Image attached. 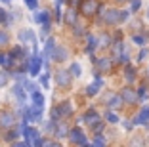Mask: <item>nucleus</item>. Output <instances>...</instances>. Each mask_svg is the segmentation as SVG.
<instances>
[{
  "label": "nucleus",
  "instance_id": "1",
  "mask_svg": "<svg viewBox=\"0 0 149 147\" xmlns=\"http://www.w3.org/2000/svg\"><path fill=\"white\" fill-rule=\"evenodd\" d=\"M100 10V2L97 0H80V13L84 17H92Z\"/></svg>",
  "mask_w": 149,
  "mask_h": 147
},
{
  "label": "nucleus",
  "instance_id": "2",
  "mask_svg": "<svg viewBox=\"0 0 149 147\" xmlns=\"http://www.w3.org/2000/svg\"><path fill=\"white\" fill-rule=\"evenodd\" d=\"M69 139L74 143V145H79V147H90L86 141V136H84V132L79 128V126H74V128L69 130Z\"/></svg>",
  "mask_w": 149,
  "mask_h": 147
},
{
  "label": "nucleus",
  "instance_id": "3",
  "mask_svg": "<svg viewBox=\"0 0 149 147\" xmlns=\"http://www.w3.org/2000/svg\"><path fill=\"white\" fill-rule=\"evenodd\" d=\"M15 126V115L12 111H0V128L10 130Z\"/></svg>",
  "mask_w": 149,
  "mask_h": 147
},
{
  "label": "nucleus",
  "instance_id": "4",
  "mask_svg": "<svg viewBox=\"0 0 149 147\" xmlns=\"http://www.w3.org/2000/svg\"><path fill=\"white\" fill-rule=\"evenodd\" d=\"M56 80H57V86L61 88H69L71 86V73L65 69H59L56 73Z\"/></svg>",
  "mask_w": 149,
  "mask_h": 147
},
{
  "label": "nucleus",
  "instance_id": "5",
  "mask_svg": "<svg viewBox=\"0 0 149 147\" xmlns=\"http://www.w3.org/2000/svg\"><path fill=\"white\" fill-rule=\"evenodd\" d=\"M118 95H120V100H123V101H126V103H136V100H138L136 90H134V88H130V86L123 88Z\"/></svg>",
  "mask_w": 149,
  "mask_h": 147
},
{
  "label": "nucleus",
  "instance_id": "6",
  "mask_svg": "<svg viewBox=\"0 0 149 147\" xmlns=\"http://www.w3.org/2000/svg\"><path fill=\"white\" fill-rule=\"evenodd\" d=\"M17 36H19V40L25 42V44H33V46L36 44V36H35V33H33L31 29H21Z\"/></svg>",
  "mask_w": 149,
  "mask_h": 147
},
{
  "label": "nucleus",
  "instance_id": "7",
  "mask_svg": "<svg viewBox=\"0 0 149 147\" xmlns=\"http://www.w3.org/2000/svg\"><path fill=\"white\" fill-rule=\"evenodd\" d=\"M40 65H42V59H40V57L36 56V52H35L33 57H31V61H29V73H31L33 77L40 73Z\"/></svg>",
  "mask_w": 149,
  "mask_h": 147
},
{
  "label": "nucleus",
  "instance_id": "8",
  "mask_svg": "<svg viewBox=\"0 0 149 147\" xmlns=\"http://www.w3.org/2000/svg\"><path fill=\"white\" fill-rule=\"evenodd\" d=\"M103 21L107 23V25H115V23H118V10H105L103 12Z\"/></svg>",
  "mask_w": 149,
  "mask_h": 147
},
{
  "label": "nucleus",
  "instance_id": "9",
  "mask_svg": "<svg viewBox=\"0 0 149 147\" xmlns=\"http://www.w3.org/2000/svg\"><path fill=\"white\" fill-rule=\"evenodd\" d=\"M52 57H54V61H57V63H63V61L69 57V54H67V50L63 46H56V48H54Z\"/></svg>",
  "mask_w": 149,
  "mask_h": 147
},
{
  "label": "nucleus",
  "instance_id": "10",
  "mask_svg": "<svg viewBox=\"0 0 149 147\" xmlns=\"http://www.w3.org/2000/svg\"><path fill=\"white\" fill-rule=\"evenodd\" d=\"M84 122H86L88 126H96V124H100V122H101V118H100V115H97L94 109H90V111L84 115Z\"/></svg>",
  "mask_w": 149,
  "mask_h": 147
},
{
  "label": "nucleus",
  "instance_id": "11",
  "mask_svg": "<svg viewBox=\"0 0 149 147\" xmlns=\"http://www.w3.org/2000/svg\"><path fill=\"white\" fill-rule=\"evenodd\" d=\"M147 122H149V107H143L138 113V117L134 118V124H147Z\"/></svg>",
  "mask_w": 149,
  "mask_h": 147
},
{
  "label": "nucleus",
  "instance_id": "12",
  "mask_svg": "<svg viewBox=\"0 0 149 147\" xmlns=\"http://www.w3.org/2000/svg\"><path fill=\"white\" fill-rule=\"evenodd\" d=\"M111 65H113V61H111L109 57H101V59H97V71H101V73H109Z\"/></svg>",
  "mask_w": 149,
  "mask_h": 147
},
{
  "label": "nucleus",
  "instance_id": "13",
  "mask_svg": "<svg viewBox=\"0 0 149 147\" xmlns=\"http://www.w3.org/2000/svg\"><path fill=\"white\" fill-rule=\"evenodd\" d=\"M101 86H103V80H101V78H96V80H94V82L86 88V94H88V95H96L97 92H100Z\"/></svg>",
  "mask_w": 149,
  "mask_h": 147
},
{
  "label": "nucleus",
  "instance_id": "14",
  "mask_svg": "<svg viewBox=\"0 0 149 147\" xmlns=\"http://www.w3.org/2000/svg\"><path fill=\"white\" fill-rule=\"evenodd\" d=\"M31 100H33V105H35V107H38L40 111H44V95L40 94V92H33Z\"/></svg>",
  "mask_w": 149,
  "mask_h": 147
},
{
  "label": "nucleus",
  "instance_id": "15",
  "mask_svg": "<svg viewBox=\"0 0 149 147\" xmlns=\"http://www.w3.org/2000/svg\"><path fill=\"white\" fill-rule=\"evenodd\" d=\"M23 136H25V139H27L29 143H33V141H35V138L38 136V132H36L33 126H27V124H25V128H23Z\"/></svg>",
  "mask_w": 149,
  "mask_h": 147
},
{
  "label": "nucleus",
  "instance_id": "16",
  "mask_svg": "<svg viewBox=\"0 0 149 147\" xmlns=\"http://www.w3.org/2000/svg\"><path fill=\"white\" fill-rule=\"evenodd\" d=\"M57 111L61 117H71V113H73V107H71V101H63L61 105H56Z\"/></svg>",
  "mask_w": 149,
  "mask_h": 147
},
{
  "label": "nucleus",
  "instance_id": "17",
  "mask_svg": "<svg viewBox=\"0 0 149 147\" xmlns=\"http://www.w3.org/2000/svg\"><path fill=\"white\" fill-rule=\"evenodd\" d=\"M12 95L13 98H15V100L17 101H25V90H23L21 86H19V84H15V86H13V90H12Z\"/></svg>",
  "mask_w": 149,
  "mask_h": 147
},
{
  "label": "nucleus",
  "instance_id": "18",
  "mask_svg": "<svg viewBox=\"0 0 149 147\" xmlns=\"http://www.w3.org/2000/svg\"><path fill=\"white\" fill-rule=\"evenodd\" d=\"M124 77H126L128 82H134L136 80V69L132 65H124Z\"/></svg>",
  "mask_w": 149,
  "mask_h": 147
},
{
  "label": "nucleus",
  "instance_id": "19",
  "mask_svg": "<svg viewBox=\"0 0 149 147\" xmlns=\"http://www.w3.org/2000/svg\"><path fill=\"white\" fill-rule=\"evenodd\" d=\"M35 21L44 25V23H50V13L48 12H36L35 13Z\"/></svg>",
  "mask_w": 149,
  "mask_h": 147
},
{
  "label": "nucleus",
  "instance_id": "20",
  "mask_svg": "<svg viewBox=\"0 0 149 147\" xmlns=\"http://www.w3.org/2000/svg\"><path fill=\"white\" fill-rule=\"evenodd\" d=\"M54 48H56V42H54V38H48L46 40V44H44V57H50L54 54Z\"/></svg>",
  "mask_w": 149,
  "mask_h": 147
},
{
  "label": "nucleus",
  "instance_id": "21",
  "mask_svg": "<svg viewBox=\"0 0 149 147\" xmlns=\"http://www.w3.org/2000/svg\"><path fill=\"white\" fill-rule=\"evenodd\" d=\"M65 21L69 23V25H77V12H74V8H69V10H67Z\"/></svg>",
  "mask_w": 149,
  "mask_h": 147
},
{
  "label": "nucleus",
  "instance_id": "22",
  "mask_svg": "<svg viewBox=\"0 0 149 147\" xmlns=\"http://www.w3.org/2000/svg\"><path fill=\"white\" fill-rule=\"evenodd\" d=\"M54 132H56V136L57 138H65V136H69V130L65 128V124H57V128H54Z\"/></svg>",
  "mask_w": 149,
  "mask_h": 147
},
{
  "label": "nucleus",
  "instance_id": "23",
  "mask_svg": "<svg viewBox=\"0 0 149 147\" xmlns=\"http://www.w3.org/2000/svg\"><path fill=\"white\" fill-rule=\"evenodd\" d=\"M96 50V36L94 35H88V46H86V52H88V56Z\"/></svg>",
  "mask_w": 149,
  "mask_h": 147
},
{
  "label": "nucleus",
  "instance_id": "24",
  "mask_svg": "<svg viewBox=\"0 0 149 147\" xmlns=\"http://www.w3.org/2000/svg\"><path fill=\"white\" fill-rule=\"evenodd\" d=\"M128 147H143V138L141 136H136V138L130 139V145Z\"/></svg>",
  "mask_w": 149,
  "mask_h": 147
},
{
  "label": "nucleus",
  "instance_id": "25",
  "mask_svg": "<svg viewBox=\"0 0 149 147\" xmlns=\"http://www.w3.org/2000/svg\"><path fill=\"white\" fill-rule=\"evenodd\" d=\"M132 42L134 44H145L147 42V35H134L132 36Z\"/></svg>",
  "mask_w": 149,
  "mask_h": 147
},
{
  "label": "nucleus",
  "instance_id": "26",
  "mask_svg": "<svg viewBox=\"0 0 149 147\" xmlns=\"http://www.w3.org/2000/svg\"><path fill=\"white\" fill-rule=\"evenodd\" d=\"M69 73H71V77H80V65L79 63H73L69 67Z\"/></svg>",
  "mask_w": 149,
  "mask_h": 147
},
{
  "label": "nucleus",
  "instance_id": "27",
  "mask_svg": "<svg viewBox=\"0 0 149 147\" xmlns=\"http://www.w3.org/2000/svg\"><path fill=\"white\" fill-rule=\"evenodd\" d=\"M0 65H4V67H12V57L6 56V54H0Z\"/></svg>",
  "mask_w": 149,
  "mask_h": 147
},
{
  "label": "nucleus",
  "instance_id": "28",
  "mask_svg": "<svg viewBox=\"0 0 149 147\" xmlns=\"http://www.w3.org/2000/svg\"><path fill=\"white\" fill-rule=\"evenodd\" d=\"M8 80H10V75L6 71H0V88H4L8 84Z\"/></svg>",
  "mask_w": 149,
  "mask_h": 147
},
{
  "label": "nucleus",
  "instance_id": "29",
  "mask_svg": "<svg viewBox=\"0 0 149 147\" xmlns=\"http://www.w3.org/2000/svg\"><path fill=\"white\" fill-rule=\"evenodd\" d=\"M105 118H107V122H111V124H117L118 122V117L115 115V113H111V111L105 113Z\"/></svg>",
  "mask_w": 149,
  "mask_h": 147
},
{
  "label": "nucleus",
  "instance_id": "30",
  "mask_svg": "<svg viewBox=\"0 0 149 147\" xmlns=\"http://www.w3.org/2000/svg\"><path fill=\"white\" fill-rule=\"evenodd\" d=\"M42 147H61V143L52 141V139H42Z\"/></svg>",
  "mask_w": 149,
  "mask_h": 147
},
{
  "label": "nucleus",
  "instance_id": "31",
  "mask_svg": "<svg viewBox=\"0 0 149 147\" xmlns=\"http://www.w3.org/2000/svg\"><path fill=\"white\" fill-rule=\"evenodd\" d=\"M8 42H10V36H8V33H4V31H0V46H6Z\"/></svg>",
  "mask_w": 149,
  "mask_h": 147
},
{
  "label": "nucleus",
  "instance_id": "32",
  "mask_svg": "<svg viewBox=\"0 0 149 147\" xmlns=\"http://www.w3.org/2000/svg\"><path fill=\"white\" fill-rule=\"evenodd\" d=\"M149 95H147V88L145 86H141L140 90H138V100H147Z\"/></svg>",
  "mask_w": 149,
  "mask_h": 147
},
{
  "label": "nucleus",
  "instance_id": "33",
  "mask_svg": "<svg viewBox=\"0 0 149 147\" xmlns=\"http://www.w3.org/2000/svg\"><path fill=\"white\" fill-rule=\"evenodd\" d=\"M8 19H10V15L2 8H0V23H2V25H6V23H8Z\"/></svg>",
  "mask_w": 149,
  "mask_h": 147
},
{
  "label": "nucleus",
  "instance_id": "34",
  "mask_svg": "<svg viewBox=\"0 0 149 147\" xmlns=\"http://www.w3.org/2000/svg\"><path fill=\"white\" fill-rule=\"evenodd\" d=\"M90 147H107V145H105V139H101V138H96V139H94V143H92Z\"/></svg>",
  "mask_w": 149,
  "mask_h": 147
},
{
  "label": "nucleus",
  "instance_id": "35",
  "mask_svg": "<svg viewBox=\"0 0 149 147\" xmlns=\"http://www.w3.org/2000/svg\"><path fill=\"white\" fill-rule=\"evenodd\" d=\"M126 17H128V12H126V10H118V23L126 21Z\"/></svg>",
  "mask_w": 149,
  "mask_h": 147
},
{
  "label": "nucleus",
  "instance_id": "36",
  "mask_svg": "<svg viewBox=\"0 0 149 147\" xmlns=\"http://www.w3.org/2000/svg\"><path fill=\"white\" fill-rule=\"evenodd\" d=\"M40 84H42L44 88H48V73H44L42 77H40Z\"/></svg>",
  "mask_w": 149,
  "mask_h": 147
},
{
  "label": "nucleus",
  "instance_id": "37",
  "mask_svg": "<svg viewBox=\"0 0 149 147\" xmlns=\"http://www.w3.org/2000/svg\"><path fill=\"white\" fill-rule=\"evenodd\" d=\"M140 8H141V0H132V10H134V12H138Z\"/></svg>",
  "mask_w": 149,
  "mask_h": 147
},
{
  "label": "nucleus",
  "instance_id": "38",
  "mask_svg": "<svg viewBox=\"0 0 149 147\" xmlns=\"http://www.w3.org/2000/svg\"><path fill=\"white\" fill-rule=\"evenodd\" d=\"M25 4L29 6L31 10H36V4H38V0H25Z\"/></svg>",
  "mask_w": 149,
  "mask_h": 147
},
{
  "label": "nucleus",
  "instance_id": "39",
  "mask_svg": "<svg viewBox=\"0 0 149 147\" xmlns=\"http://www.w3.org/2000/svg\"><path fill=\"white\" fill-rule=\"evenodd\" d=\"M48 33H50V23H44V25H42V38H44V36H48Z\"/></svg>",
  "mask_w": 149,
  "mask_h": 147
},
{
  "label": "nucleus",
  "instance_id": "40",
  "mask_svg": "<svg viewBox=\"0 0 149 147\" xmlns=\"http://www.w3.org/2000/svg\"><path fill=\"white\" fill-rule=\"evenodd\" d=\"M25 88H27L29 92H31V94H33V92H36V86H35L33 82H25Z\"/></svg>",
  "mask_w": 149,
  "mask_h": 147
},
{
  "label": "nucleus",
  "instance_id": "41",
  "mask_svg": "<svg viewBox=\"0 0 149 147\" xmlns=\"http://www.w3.org/2000/svg\"><path fill=\"white\" fill-rule=\"evenodd\" d=\"M13 147H27V143H21V141H17V143H13Z\"/></svg>",
  "mask_w": 149,
  "mask_h": 147
},
{
  "label": "nucleus",
  "instance_id": "42",
  "mask_svg": "<svg viewBox=\"0 0 149 147\" xmlns=\"http://www.w3.org/2000/svg\"><path fill=\"white\" fill-rule=\"evenodd\" d=\"M0 2H12V0H0Z\"/></svg>",
  "mask_w": 149,
  "mask_h": 147
},
{
  "label": "nucleus",
  "instance_id": "43",
  "mask_svg": "<svg viewBox=\"0 0 149 147\" xmlns=\"http://www.w3.org/2000/svg\"><path fill=\"white\" fill-rule=\"evenodd\" d=\"M147 19H149V10H147Z\"/></svg>",
  "mask_w": 149,
  "mask_h": 147
},
{
  "label": "nucleus",
  "instance_id": "44",
  "mask_svg": "<svg viewBox=\"0 0 149 147\" xmlns=\"http://www.w3.org/2000/svg\"><path fill=\"white\" fill-rule=\"evenodd\" d=\"M120 2H123V0H120Z\"/></svg>",
  "mask_w": 149,
  "mask_h": 147
}]
</instances>
